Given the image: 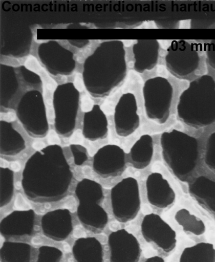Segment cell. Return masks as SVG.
Returning <instances> with one entry per match:
<instances>
[{
	"label": "cell",
	"instance_id": "6da1fadb",
	"mask_svg": "<svg viewBox=\"0 0 215 262\" xmlns=\"http://www.w3.org/2000/svg\"><path fill=\"white\" fill-rule=\"evenodd\" d=\"M72 179L73 173L62 147L50 144L35 151L26 161L21 185L29 200L52 203L67 195Z\"/></svg>",
	"mask_w": 215,
	"mask_h": 262
},
{
	"label": "cell",
	"instance_id": "7a4b0ae2",
	"mask_svg": "<svg viewBox=\"0 0 215 262\" xmlns=\"http://www.w3.org/2000/svg\"><path fill=\"white\" fill-rule=\"evenodd\" d=\"M127 73L123 42L112 40L101 42L85 60L82 73L85 87L94 97H103L118 86Z\"/></svg>",
	"mask_w": 215,
	"mask_h": 262
},
{
	"label": "cell",
	"instance_id": "3957f363",
	"mask_svg": "<svg viewBox=\"0 0 215 262\" xmlns=\"http://www.w3.org/2000/svg\"><path fill=\"white\" fill-rule=\"evenodd\" d=\"M177 114L182 122L194 128L215 122V81L212 77L202 75L189 83L179 96Z\"/></svg>",
	"mask_w": 215,
	"mask_h": 262
},
{
	"label": "cell",
	"instance_id": "277c9868",
	"mask_svg": "<svg viewBox=\"0 0 215 262\" xmlns=\"http://www.w3.org/2000/svg\"><path fill=\"white\" fill-rule=\"evenodd\" d=\"M163 159L177 178L184 180L195 168L198 142L193 137L177 129L163 132L160 138Z\"/></svg>",
	"mask_w": 215,
	"mask_h": 262
},
{
	"label": "cell",
	"instance_id": "5b68a950",
	"mask_svg": "<svg viewBox=\"0 0 215 262\" xmlns=\"http://www.w3.org/2000/svg\"><path fill=\"white\" fill-rule=\"evenodd\" d=\"M75 193L79 203L77 215L80 223L91 232H102L109 220L107 213L99 204L104 198L102 186L94 180L83 178L77 184Z\"/></svg>",
	"mask_w": 215,
	"mask_h": 262
},
{
	"label": "cell",
	"instance_id": "8992f818",
	"mask_svg": "<svg viewBox=\"0 0 215 262\" xmlns=\"http://www.w3.org/2000/svg\"><path fill=\"white\" fill-rule=\"evenodd\" d=\"M173 93V88L165 78L156 76L146 80L142 95L147 117L159 124L165 123L169 116Z\"/></svg>",
	"mask_w": 215,
	"mask_h": 262
},
{
	"label": "cell",
	"instance_id": "52a82bcc",
	"mask_svg": "<svg viewBox=\"0 0 215 262\" xmlns=\"http://www.w3.org/2000/svg\"><path fill=\"white\" fill-rule=\"evenodd\" d=\"M111 203L114 216L118 222L124 223L134 220L141 206L137 180L128 177L117 183L111 190Z\"/></svg>",
	"mask_w": 215,
	"mask_h": 262
},
{
	"label": "cell",
	"instance_id": "ba28073f",
	"mask_svg": "<svg viewBox=\"0 0 215 262\" xmlns=\"http://www.w3.org/2000/svg\"><path fill=\"white\" fill-rule=\"evenodd\" d=\"M200 57L193 44L184 40H173L165 57L168 71L178 78H183L198 67Z\"/></svg>",
	"mask_w": 215,
	"mask_h": 262
},
{
	"label": "cell",
	"instance_id": "9c48e42d",
	"mask_svg": "<svg viewBox=\"0 0 215 262\" xmlns=\"http://www.w3.org/2000/svg\"><path fill=\"white\" fill-rule=\"evenodd\" d=\"M16 115L24 130L32 138H44L49 124L46 108L40 99H22L16 109Z\"/></svg>",
	"mask_w": 215,
	"mask_h": 262
},
{
	"label": "cell",
	"instance_id": "30bf717a",
	"mask_svg": "<svg viewBox=\"0 0 215 262\" xmlns=\"http://www.w3.org/2000/svg\"><path fill=\"white\" fill-rule=\"evenodd\" d=\"M141 232L147 242L155 244L165 253L171 252L176 246V232L157 214L152 213L144 216L141 224Z\"/></svg>",
	"mask_w": 215,
	"mask_h": 262
},
{
	"label": "cell",
	"instance_id": "8fae6325",
	"mask_svg": "<svg viewBox=\"0 0 215 262\" xmlns=\"http://www.w3.org/2000/svg\"><path fill=\"white\" fill-rule=\"evenodd\" d=\"M92 167L94 172L102 178L118 176L125 167V152L117 145H105L94 154Z\"/></svg>",
	"mask_w": 215,
	"mask_h": 262
},
{
	"label": "cell",
	"instance_id": "7c38bea8",
	"mask_svg": "<svg viewBox=\"0 0 215 262\" xmlns=\"http://www.w3.org/2000/svg\"><path fill=\"white\" fill-rule=\"evenodd\" d=\"M137 110V100L134 94H123L115 106L114 114L115 131L118 136L127 137L138 128L140 117Z\"/></svg>",
	"mask_w": 215,
	"mask_h": 262
},
{
	"label": "cell",
	"instance_id": "4fadbf2b",
	"mask_svg": "<svg viewBox=\"0 0 215 262\" xmlns=\"http://www.w3.org/2000/svg\"><path fill=\"white\" fill-rule=\"evenodd\" d=\"M110 262H138L141 255L136 237L124 229L112 232L108 236Z\"/></svg>",
	"mask_w": 215,
	"mask_h": 262
},
{
	"label": "cell",
	"instance_id": "5bb4252c",
	"mask_svg": "<svg viewBox=\"0 0 215 262\" xmlns=\"http://www.w3.org/2000/svg\"><path fill=\"white\" fill-rule=\"evenodd\" d=\"M43 234L56 242L66 239L73 231L72 217L66 208L57 209L46 212L41 218Z\"/></svg>",
	"mask_w": 215,
	"mask_h": 262
},
{
	"label": "cell",
	"instance_id": "9a60e30c",
	"mask_svg": "<svg viewBox=\"0 0 215 262\" xmlns=\"http://www.w3.org/2000/svg\"><path fill=\"white\" fill-rule=\"evenodd\" d=\"M35 219V213L32 209L14 210L1 220V234L5 238L31 235Z\"/></svg>",
	"mask_w": 215,
	"mask_h": 262
},
{
	"label": "cell",
	"instance_id": "2e32d148",
	"mask_svg": "<svg viewBox=\"0 0 215 262\" xmlns=\"http://www.w3.org/2000/svg\"><path fill=\"white\" fill-rule=\"evenodd\" d=\"M145 186L147 199L155 207L165 209L175 202V192L160 173L155 172L149 174L146 179Z\"/></svg>",
	"mask_w": 215,
	"mask_h": 262
},
{
	"label": "cell",
	"instance_id": "e0dca14e",
	"mask_svg": "<svg viewBox=\"0 0 215 262\" xmlns=\"http://www.w3.org/2000/svg\"><path fill=\"white\" fill-rule=\"evenodd\" d=\"M160 45L156 39H138L133 46L134 69L139 73L152 70L157 64Z\"/></svg>",
	"mask_w": 215,
	"mask_h": 262
},
{
	"label": "cell",
	"instance_id": "ac0fdd59",
	"mask_svg": "<svg viewBox=\"0 0 215 262\" xmlns=\"http://www.w3.org/2000/svg\"><path fill=\"white\" fill-rule=\"evenodd\" d=\"M108 132V121L105 114L98 104L84 113L82 133L84 138L94 141L105 138Z\"/></svg>",
	"mask_w": 215,
	"mask_h": 262
},
{
	"label": "cell",
	"instance_id": "d6986e66",
	"mask_svg": "<svg viewBox=\"0 0 215 262\" xmlns=\"http://www.w3.org/2000/svg\"><path fill=\"white\" fill-rule=\"evenodd\" d=\"M26 147L22 135L11 122L0 121V154L6 157H13L23 151Z\"/></svg>",
	"mask_w": 215,
	"mask_h": 262
},
{
	"label": "cell",
	"instance_id": "ffe728a7",
	"mask_svg": "<svg viewBox=\"0 0 215 262\" xmlns=\"http://www.w3.org/2000/svg\"><path fill=\"white\" fill-rule=\"evenodd\" d=\"M191 196L215 217V182L205 176L197 178L188 187Z\"/></svg>",
	"mask_w": 215,
	"mask_h": 262
},
{
	"label": "cell",
	"instance_id": "44dd1931",
	"mask_svg": "<svg viewBox=\"0 0 215 262\" xmlns=\"http://www.w3.org/2000/svg\"><path fill=\"white\" fill-rule=\"evenodd\" d=\"M72 251L76 262H103L102 245L95 237L77 239Z\"/></svg>",
	"mask_w": 215,
	"mask_h": 262
},
{
	"label": "cell",
	"instance_id": "7402d4cb",
	"mask_svg": "<svg viewBox=\"0 0 215 262\" xmlns=\"http://www.w3.org/2000/svg\"><path fill=\"white\" fill-rule=\"evenodd\" d=\"M153 154V138L148 134H144L131 147L129 152L130 162L136 169H144L150 163Z\"/></svg>",
	"mask_w": 215,
	"mask_h": 262
},
{
	"label": "cell",
	"instance_id": "603a6c76",
	"mask_svg": "<svg viewBox=\"0 0 215 262\" xmlns=\"http://www.w3.org/2000/svg\"><path fill=\"white\" fill-rule=\"evenodd\" d=\"M31 247L27 243L4 242L0 249L2 262H30Z\"/></svg>",
	"mask_w": 215,
	"mask_h": 262
},
{
	"label": "cell",
	"instance_id": "cb8c5ba5",
	"mask_svg": "<svg viewBox=\"0 0 215 262\" xmlns=\"http://www.w3.org/2000/svg\"><path fill=\"white\" fill-rule=\"evenodd\" d=\"M179 262H215V248L207 242L187 247L182 252Z\"/></svg>",
	"mask_w": 215,
	"mask_h": 262
},
{
	"label": "cell",
	"instance_id": "d4e9b609",
	"mask_svg": "<svg viewBox=\"0 0 215 262\" xmlns=\"http://www.w3.org/2000/svg\"><path fill=\"white\" fill-rule=\"evenodd\" d=\"M175 219L187 232L199 236L205 232L206 227L202 220L186 209L182 208L178 210L175 215Z\"/></svg>",
	"mask_w": 215,
	"mask_h": 262
},
{
	"label": "cell",
	"instance_id": "484cf974",
	"mask_svg": "<svg viewBox=\"0 0 215 262\" xmlns=\"http://www.w3.org/2000/svg\"><path fill=\"white\" fill-rule=\"evenodd\" d=\"M14 193V172L8 167L0 168V206L3 208L11 201Z\"/></svg>",
	"mask_w": 215,
	"mask_h": 262
},
{
	"label": "cell",
	"instance_id": "4316f807",
	"mask_svg": "<svg viewBox=\"0 0 215 262\" xmlns=\"http://www.w3.org/2000/svg\"><path fill=\"white\" fill-rule=\"evenodd\" d=\"M62 256L60 249L53 246H42L38 249L36 262H60Z\"/></svg>",
	"mask_w": 215,
	"mask_h": 262
},
{
	"label": "cell",
	"instance_id": "83f0119b",
	"mask_svg": "<svg viewBox=\"0 0 215 262\" xmlns=\"http://www.w3.org/2000/svg\"><path fill=\"white\" fill-rule=\"evenodd\" d=\"M204 160L207 166L215 171V130L207 140Z\"/></svg>",
	"mask_w": 215,
	"mask_h": 262
},
{
	"label": "cell",
	"instance_id": "f1b7e54d",
	"mask_svg": "<svg viewBox=\"0 0 215 262\" xmlns=\"http://www.w3.org/2000/svg\"><path fill=\"white\" fill-rule=\"evenodd\" d=\"M70 149L73 157L74 163L77 166L82 165L88 158L87 148L79 144H71Z\"/></svg>",
	"mask_w": 215,
	"mask_h": 262
},
{
	"label": "cell",
	"instance_id": "f546056e",
	"mask_svg": "<svg viewBox=\"0 0 215 262\" xmlns=\"http://www.w3.org/2000/svg\"><path fill=\"white\" fill-rule=\"evenodd\" d=\"M205 53L208 64L215 70V39L211 40L207 44Z\"/></svg>",
	"mask_w": 215,
	"mask_h": 262
},
{
	"label": "cell",
	"instance_id": "4dcf8cb0",
	"mask_svg": "<svg viewBox=\"0 0 215 262\" xmlns=\"http://www.w3.org/2000/svg\"><path fill=\"white\" fill-rule=\"evenodd\" d=\"M144 262H165V261L161 257L154 256L148 257Z\"/></svg>",
	"mask_w": 215,
	"mask_h": 262
}]
</instances>
